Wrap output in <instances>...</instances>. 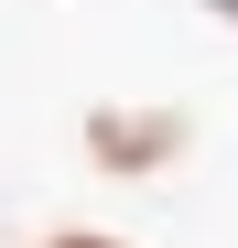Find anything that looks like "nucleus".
Masks as SVG:
<instances>
[{"instance_id": "1", "label": "nucleus", "mask_w": 238, "mask_h": 248, "mask_svg": "<svg viewBox=\"0 0 238 248\" xmlns=\"http://www.w3.org/2000/svg\"><path fill=\"white\" fill-rule=\"evenodd\" d=\"M76 151H87V173H108V184H163L195 151V108H173V97H98L76 119Z\"/></svg>"}, {"instance_id": "2", "label": "nucleus", "mask_w": 238, "mask_h": 248, "mask_svg": "<svg viewBox=\"0 0 238 248\" xmlns=\"http://www.w3.org/2000/svg\"><path fill=\"white\" fill-rule=\"evenodd\" d=\"M22 248H141V237H119V227H33Z\"/></svg>"}, {"instance_id": "3", "label": "nucleus", "mask_w": 238, "mask_h": 248, "mask_svg": "<svg viewBox=\"0 0 238 248\" xmlns=\"http://www.w3.org/2000/svg\"><path fill=\"white\" fill-rule=\"evenodd\" d=\"M206 11H217V22H227V32H238V0H206Z\"/></svg>"}]
</instances>
